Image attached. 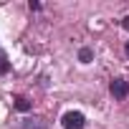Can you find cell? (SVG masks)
I'll return each mask as SVG.
<instances>
[{"label": "cell", "instance_id": "cell-1", "mask_svg": "<svg viewBox=\"0 0 129 129\" xmlns=\"http://www.w3.org/2000/svg\"><path fill=\"white\" fill-rule=\"evenodd\" d=\"M61 124H63V129H84L86 119H84L81 111H66L61 116Z\"/></svg>", "mask_w": 129, "mask_h": 129}, {"label": "cell", "instance_id": "cell-2", "mask_svg": "<svg viewBox=\"0 0 129 129\" xmlns=\"http://www.w3.org/2000/svg\"><path fill=\"white\" fill-rule=\"evenodd\" d=\"M109 89H111V96L114 99H126L129 96V81L126 79H114Z\"/></svg>", "mask_w": 129, "mask_h": 129}, {"label": "cell", "instance_id": "cell-3", "mask_svg": "<svg viewBox=\"0 0 129 129\" xmlns=\"http://www.w3.org/2000/svg\"><path fill=\"white\" fill-rule=\"evenodd\" d=\"M30 106H33L30 99H25V96H18V99H15V109H18V111H30Z\"/></svg>", "mask_w": 129, "mask_h": 129}, {"label": "cell", "instance_id": "cell-4", "mask_svg": "<svg viewBox=\"0 0 129 129\" xmlns=\"http://www.w3.org/2000/svg\"><path fill=\"white\" fill-rule=\"evenodd\" d=\"M91 58H94V51L91 48H81L79 51V61L81 63H91Z\"/></svg>", "mask_w": 129, "mask_h": 129}, {"label": "cell", "instance_id": "cell-5", "mask_svg": "<svg viewBox=\"0 0 129 129\" xmlns=\"http://www.w3.org/2000/svg\"><path fill=\"white\" fill-rule=\"evenodd\" d=\"M121 25H124V30H129V15H126V18L121 20Z\"/></svg>", "mask_w": 129, "mask_h": 129}, {"label": "cell", "instance_id": "cell-6", "mask_svg": "<svg viewBox=\"0 0 129 129\" xmlns=\"http://www.w3.org/2000/svg\"><path fill=\"white\" fill-rule=\"evenodd\" d=\"M124 53H126V58H129V41H126V46H124Z\"/></svg>", "mask_w": 129, "mask_h": 129}]
</instances>
